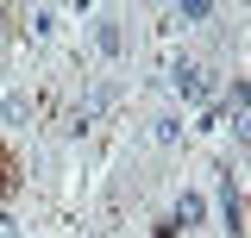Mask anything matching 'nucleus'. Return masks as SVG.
<instances>
[{
    "instance_id": "obj_1",
    "label": "nucleus",
    "mask_w": 251,
    "mask_h": 238,
    "mask_svg": "<svg viewBox=\"0 0 251 238\" xmlns=\"http://www.w3.org/2000/svg\"><path fill=\"white\" fill-rule=\"evenodd\" d=\"M19 182H25V169H19V157H13V144L0 138V207L19 194Z\"/></svg>"
}]
</instances>
